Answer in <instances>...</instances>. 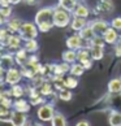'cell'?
Masks as SVG:
<instances>
[{
  "instance_id": "cell-37",
  "label": "cell",
  "mask_w": 121,
  "mask_h": 126,
  "mask_svg": "<svg viewBox=\"0 0 121 126\" xmlns=\"http://www.w3.org/2000/svg\"><path fill=\"white\" fill-rule=\"evenodd\" d=\"M40 103H43L42 97H39V96H33V97H31V104H33V105H35V104H40Z\"/></svg>"
},
{
  "instance_id": "cell-23",
  "label": "cell",
  "mask_w": 121,
  "mask_h": 126,
  "mask_svg": "<svg viewBox=\"0 0 121 126\" xmlns=\"http://www.w3.org/2000/svg\"><path fill=\"white\" fill-rule=\"evenodd\" d=\"M22 24H24V22L21 20H18V18H12V20L8 21V29L12 32H17V31H20Z\"/></svg>"
},
{
  "instance_id": "cell-40",
  "label": "cell",
  "mask_w": 121,
  "mask_h": 126,
  "mask_svg": "<svg viewBox=\"0 0 121 126\" xmlns=\"http://www.w3.org/2000/svg\"><path fill=\"white\" fill-rule=\"evenodd\" d=\"M115 55L119 56V57H121V43L117 44V47H116V49H115Z\"/></svg>"
},
{
  "instance_id": "cell-29",
  "label": "cell",
  "mask_w": 121,
  "mask_h": 126,
  "mask_svg": "<svg viewBox=\"0 0 121 126\" xmlns=\"http://www.w3.org/2000/svg\"><path fill=\"white\" fill-rule=\"evenodd\" d=\"M52 125L53 126H65L67 125V120L63 114L60 113H55L53 118H52Z\"/></svg>"
},
{
  "instance_id": "cell-14",
  "label": "cell",
  "mask_w": 121,
  "mask_h": 126,
  "mask_svg": "<svg viewBox=\"0 0 121 126\" xmlns=\"http://www.w3.org/2000/svg\"><path fill=\"white\" fill-rule=\"evenodd\" d=\"M85 26H86V18H83V17H74L70 22V27L74 31H78V32Z\"/></svg>"
},
{
  "instance_id": "cell-30",
  "label": "cell",
  "mask_w": 121,
  "mask_h": 126,
  "mask_svg": "<svg viewBox=\"0 0 121 126\" xmlns=\"http://www.w3.org/2000/svg\"><path fill=\"white\" fill-rule=\"evenodd\" d=\"M72 91H70V88H63V90H60V94H59V97L61 100L64 101H69V100H72Z\"/></svg>"
},
{
  "instance_id": "cell-8",
  "label": "cell",
  "mask_w": 121,
  "mask_h": 126,
  "mask_svg": "<svg viewBox=\"0 0 121 126\" xmlns=\"http://www.w3.org/2000/svg\"><path fill=\"white\" fill-rule=\"evenodd\" d=\"M26 114H25V112H13L12 113V120H11V122L15 125V126H24L26 125Z\"/></svg>"
},
{
  "instance_id": "cell-41",
  "label": "cell",
  "mask_w": 121,
  "mask_h": 126,
  "mask_svg": "<svg viewBox=\"0 0 121 126\" xmlns=\"http://www.w3.org/2000/svg\"><path fill=\"white\" fill-rule=\"evenodd\" d=\"M11 4V0H0V7H7Z\"/></svg>"
},
{
  "instance_id": "cell-28",
  "label": "cell",
  "mask_w": 121,
  "mask_h": 126,
  "mask_svg": "<svg viewBox=\"0 0 121 126\" xmlns=\"http://www.w3.org/2000/svg\"><path fill=\"white\" fill-rule=\"evenodd\" d=\"M39 90H40V94H42V95H46V96H48V95H51V94H52V91H53V87H52V85H51L50 82L44 81L43 83H42V86L39 87Z\"/></svg>"
},
{
  "instance_id": "cell-9",
  "label": "cell",
  "mask_w": 121,
  "mask_h": 126,
  "mask_svg": "<svg viewBox=\"0 0 121 126\" xmlns=\"http://www.w3.org/2000/svg\"><path fill=\"white\" fill-rule=\"evenodd\" d=\"M104 46H99V44H92L90 46V52H91V59L92 60H100L103 59L104 55Z\"/></svg>"
},
{
  "instance_id": "cell-4",
  "label": "cell",
  "mask_w": 121,
  "mask_h": 126,
  "mask_svg": "<svg viewBox=\"0 0 121 126\" xmlns=\"http://www.w3.org/2000/svg\"><path fill=\"white\" fill-rule=\"evenodd\" d=\"M55 116V109L51 104H43L38 109V117L42 121H52Z\"/></svg>"
},
{
  "instance_id": "cell-47",
  "label": "cell",
  "mask_w": 121,
  "mask_h": 126,
  "mask_svg": "<svg viewBox=\"0 0 121 126\" xmlns=\"http://www.w3.org/2000/svg\"><path fill=\"white\" fill-rule=\"evenodd\" d=\"M120 78H121V77H120Z\"/></svg>"
},
{
  "instance_id": "cell-27",
  "label": "cell",
  "mask_w": 121,
  "mask_h": 126,
  "mask_svg": "<svg viewBox=\"0 0 121 126\" xmlns=\"http://www.w3.org/2000/svg\"><path fill=\"white\" fill-rule=\"evenodd\" d=\"M69 72H70V74L74 77H80L81 74H83V72H85V66H83L82 64H73Z\"/></svg>"
},
{
  "instance_id": "cell-15",
  "label": "cell",
  "mask_w": 121,
  "mask_h": 126,
  "mask_svg": "<svg viewBox=\"0 0 121 126\" xmlns=\"http://www.w3.org/2000/svg\"><path fill=\"white\" fill-rule=\"evenodd\" d=\"M80 35L87 42V43H90V42L96 36V35H95V32H94V30H92V27H91L90 25L83 27V29L80 31Z\"/></svg>"
},
{
  "instance_id": "cell-39",
  "label": "cell",
  "mask_w": 121,
  "mask_h": 126,
  "mask_svg": "<svg viewBox=\"0 0 121 126\" xmlns=\"http://www.w3.org/2000/svg\"><path fill=\"white\" fill-rule=\"evenodd\" d=\"M5 74H7V70H4V69L0 66V82L4 81V77H5Z\"/></svg>"
},
{
  "instance_id": "cell-24",
  "label": "cell",
  "mask_w": 121,
  "mask_h": 126,
  "mask_svg": "<svg viewBox=\"0 0 121 126\" xmlns=\"http://www.w3.org/2000/svg\"><path fill=\"white\" fill-rule=\"evenodd\" d=\"M77 57H78V61L80 63H83L86 60L91 59V52L90 49H86V48H81L77 51Z\"/></svg>"
},
{
  "instance_id": "cell-32",
  "label": "cell",
  "mask_w": 121,
  "mask_h": 126,
  "mask_svg": "<svg viewBox=\"0 0 121 126\" xmlns=\"http://www.w3.org/2000/svg\"><path fill=\"white\" fill-rule=\"evenodd\" d=\"M11 30L9 29H0V42L1 44H8V40L11 38Z\"/></svg>"
},
{
  "instance_id": "cell-46",
  "label": "cell",
  "mask_w": 121,
  "mask_h": 126,
  "mask_svg": "<svg viewBox=\"0 0 121 126\" xmlns=\"http://www.w3.org/2000/svg\"><path fill=\"white\" fill-rule=\"evenodd\" d=\"M0 87H1V85H0Z\"/></svg>"
},
{
  "instance_id": "cell-38",
  "label": "cell",
  "mask_w": 121,
  "mask_h": 126,
  "mask_svg": "<svg viewBox=\"0 0 121 126\" xmlns=\"http://www.w3.org/2000/svg\"><path fill=\"white\" fill-rule=\"evenodd\" d=\"M83 66H85V69H90L91 68V65H92V63H91V59H89V60H86V61H83V63H81Z\"/></svg>"
},
{
  "instance_id": "cell-3",
  "label": "cell",
  "mask_w": 121,
  "mask_h": 126,
  "mask_svg": "<svg viewBox=\"0 0 121 126\" xmlns=\"http://www.w3.org/2000/svg\"><path fill=\"white\" fill-rule=\"evenodd\" d=\"M38 26L36 24H31V22H24L20 29V35L22 40H29V39H35L36 35H38Z\"/></svg>"
},
{
  "instance_id": "cell-34",
  "label": "cell",
  "mask_w": 121,
  "mask_h": 126,
  "mask_svg": "<svg viewBox=\"0 0 121 126\" xmlns=\"http://www.w3.org/2000/svg\"><path fill=\"white\" fill-rule=\"evenodd\" d=\"M24 87H21V86H18V83L17 85H15L12 87V91H11V94L15 96V97H21L22 95H24Z\"/></svg>"
},
{
  "instance_id": "cell-13",
  "label": "cell",
  "mask_w": 121,
  "mask_h": 126,
  "mask_svg": "<svg viewBox=\"0 0 121 126\" xmlns=\"http://www.w3.org/2000/svg\"><path fill=\"white\" fill-rule=\"evenodd\" d=\"M78 5V0H59V7H61L65 11L73 13V11Z\"/></svg>"
},
{
  "instance_id": "cell-42",
  "label": "cell",
  "mask_w": 121,
  "mask_h": 126,
  "mask_svg": "<svg viewBox=\"0 0 121 126\" xmlns=\"http://www.w3.org/2000/svg\"><path fill=\"white\" fill-rule=\"evenodd\" d=\"M5 22H7V17H4L1 13H0V26H3Z\"/></svg>"
},
{
  "instance_id": "cell-17",
  "label": "cell",
  "mask_w": 121,
  "mask_h": 126,
  "mask_svg": "<svg viewBox=\"0 0 121 126\" xmlns=\"http://www.w3.org/2000/svg\"><path fill=\"white\" fill-rule=\"evenodd\" d=\"M63 60H64V61H67V63H69V64H74V63L78 60V57H77V51L69 48L68 51L63 52Z\"/></svg>"
},
{
  "instance_id": "cell-21",
  "label": "cell",
  "mask_w": 121,
  "mask_h": 126,
  "mask_svg": "<svg viewBox=\"0 0 121 126\" xmlns=\"http://www.w3.org/2000/svg\"><path fill=\"white\" fill-rule=\"evenodd\" d=\"M13 108H15L16 110H18V112H25L26 113V112L30 110V105L26 100L20 99V100H16L15 103H13Z\"/></svg>"
},
{
  "instance_id": "cell-33",
  "label": "cell",
  "mask_w": 121,
  "mask_h": 126,
  "mask_svg": "<svg viewBox=\"0 0 121 126\" xmlns=\"http://www.w3.org/2000/svg\"><path fill=\"white\" fill-rule=\"evenodd\" d=\"M40 74H42V76H46V77L55 76L53 65H44V66H42L40 68Z\"/></svg>"
},
{
  "instance_id": "cell-6",
  "label": "cell",
  "mask_w": 121,
  "mask_h": 126,
  "mask_svg": "<svg viewBox=\"0 0 121 126\" xmlns=\"http://www.w3.org/2000/svg\"><path fill=\"white\" fill-rule=\"evenodd\" d=\"M21 76H22V72H20L18 69L11 68L9 70H7V74H5V82L8 83V85L15 86V85H17V83L21 81Z\"/></svg>"
},
{
  "instance_id": "cell-19",
  "label": "cell",
  "mask_w": 121,
  "mask_h": 126,
  "mask_svg": "<svg viewBox=\"0 0 121 126\" xmlns=\"http://www.w3.org/2000/svg\"><path fill=\"white\" fill-rule=\"evenodd\" d=\"M108 91L111 94H120L121 92V78H115L108 83Z\"/></svg>"
},
{
  "instance_id": "cell-26",
  "label": "cell",
  "mask_w": 121,
  "mask_h": 126,
  "mask_svg": "<svg viewBox=\"0 0 121 126\" xmlns=\"http://www.w3.org/2000/svg\"><path fill=\"white\" fill-rule=\"evenodd\" d=\"M24 48L27 51V52H35L36 49H38V42H36L35 39H29V40H25V46Z\"/></svg>"
},
{
  "instance_id": "cell-25",
  "label": "cell",
  "mask_w": 121,
  "mask_h": 126,
  "mask_svg": "<svg viewBox=\"0 0 121 126\" xmlns=\"http://www.w3.org/2000/svg\"><path fill=\"white\" fill-rule=\"evenodd\" d=\"M109 125L112 126H121V113L117 110H113L109 116Z\"/></svg>"
},
{
  "instance_id": "cell-31",
  "label": "cell",
  "mask_w": 121,
  "mask_h": 126,
  "mask_svg": "<svg viewBox=\"0 0 121 126\" xmlns=\"http://www.w3.org/2000/svg\"><path fill=\"white\" fill-rule=\"evenodd\" d=\"M64 85L67 88H74V87H77L78 85V81H77V78L72 76V77H68V78H64Z\"/></svg>"
},
{
  "instance_id": "cell-5",
  "label": "cell",
  "mask_w": 121,
  "mask_h": 126,
  "mask_svg": "<svg viewBox=\"0 0 121 126\" xmlns=\"http://www.w3.org/2000/svg\"><path fill=\"white\" fill-rule=\"evenodd\" d=\"M90 26L92 27L95 35H98V36H103L105 32H107V30L109 29V25L107 24L105 21H103V20H95V21H92L91 24H90Z\"/></svg>"
},
{
  "instance_id": "cell-16",
  "label": "cell",
  "mask_w": 121,
  "mask_h": 126,
  "mask_svg": "<svg viewBox=\"0 0 121 126\" xmlns=\"http://www.w3.org/2000/svg\"><path fill=\"white\" fill-rule=\"evenodd\" d=\"M27 51L25 48H22V49H17V52H16V56H15V59H16V63L18 65H21V66H24L25 64H27V61H29V57H27Z\"/></svg>"
},
{
  "instance_id": "cell-44",
  "label": "cell",
  "mask_w": 121,
  "mask_h": 126,
  "mask_svg": "<svg viewBox=\"0 0 121 126\" xmlns=\"http://www.w3.org/2000/svg\"><path fill=\"white\" fill-rule=\"evenodd\" d=\"M25 1H26L27 4H35L36 1H38V0H25Z\"/></svg>"
},
{
  "instance_id": "cell-1",
  "label": "cell",
  "mask_w": 121,
  "mask_h": 126,
  "mask_svg": "<svg viewBox=\"0 0 121 126\" xmlns=\"http://www.w3.org/2000/svg\"><path fill=\"white\" fill-rule=\"evenodd\" d=\"M53 15L55 8H42L35 15V24L38 26L39 31L47 32L55 26L53 24Z\"/></svg>"
},
{
  "instance_id": "cell-45",
  "label": "cell",
  "mask_w": 121,
  "mask_h": 126,
  "mask_svg": "<svg viewBox=\"0 0 121 126\" xmlns=\"http://www.w3.org/2000/svg\"><path fill=\"white\" fill-rule=\"evenodd\" d=\"M21 1H22V0H11V4H18Z\"/></svg>"
},
{
  "instance_id": "cell-35",
  "label": "cell",
  "mask_w": 121,
  "mask_h": 126,
  "mask_svg": "<svg viewBox=\"0 0 121 126\" xmlns=\"http://www.w3.org/2000/svg\"><path fill=\"white\" fill-rule=\"evenodd\" d=\"M111 27H113L117 31H121V17H116L111 21Z\"/></svg>"
},
{
  "instance_id": "cell-12",
  "label": "cell",
  "mask_w": 121,
  "mask_h": 126,
  "mask_svg": "<svg viewBox=\"0 0 121 126\" xmlns=\"http://www.w3.org/2000/svg\"><path fill=\"white\" fill-rule=\"evenodd\" d=\"M13 64H15V59H13L11 55L0 56V66H1L4 70H9L11 68H13Z\"/></svg>"
},
{
  "instance_id": "cell-43",
  "label": "cell",
  "mask_w": 121,
  "mask_h": 126,
  "mask_svg": "<svg viewBox=\"0 0 121 126\" xmlns=\"http://www.w3.org/2000/svg\"><path fill=\"white\" fill-rule=\"evenodd\" d=\"M89 121H81V122H77V126H89Z\"/></svg>"
},
{
  "instance_id": "cell-7",
  "label": "cell",
  "mask_w": 121,
  "mask_h": 126,
  "mask_svg": "<svg viewBox=\"0 0 121 126\" xmlns=\"http://www.w3.org/2000/svg\"><path fill=\"white\" fill-rule=\"evenodd\" d=\"M83 42H86L85 39L82 38V36L78 34V35H72V36H69L68 40H67V46H68V48H70V49H81L83 48Z\"/></svg>"
},
{
  "instance_id": "cell-22",
  "label": "cell",
  "mask_w": 121,
  "mask_h": 126,
  "mask_svg": "<svg viewBox=\"0 0 121 126\" xmlns=\"http://www.w3.org/2000/svg\"><path fill=\"white\" fill-rule=\"evenodd\" d=\"M21 40H22L21 35H20V36L11 35V38H9V40H8V44H7V46H8L9 48H12V49L17 51V49H20V47H21Z\"/></svg>"
},
{
  "instance_id": "cell-11",
  "label": "cell",
  "mask_w": 121,
  "mask_h": 126,
  "mask_svg": "<svg viewBox=\"0 0 121 126\" xmlns=\"http://www.w3.org/2000/svg\"><path fill=\"white\" fill-rule=\"evenodd\" d=\"M96 9L99 12H103V13L112 12L113 11V3L111 0H99L98 5H96Z\"/></svg>"
},
{
  "instance_id": "cell-36",
  "label": "cell",
  "mask_w": 121,
  "mask_h": 126,
  "mask_svg": "<svg viewBox=\"0 0 121 126\" xmlns=\"http://www.w3.org/2000/svg\"><path fill=\"white\" fill-rule=\"evenodd\" d=\"M0 13L4 16V17H11V15H12V8L9 7V5H7V7H1L0 8Z\"/></svg>"
},
{
  "instance_id": "cell-20",
  "label": "cell",
  "mask_w": 121,
  "mask_h": 126,
  "mask_svg": "<svg viewBox=\"0 0 121 126\" xmlns=\"http://www.w3.org/2000/svg\"><path fill=\"white\" fill-rule=\"evenodd\" d=\"M89 8H87L86 5H83V4H78V5L76 7V9L73 11V16L74 17H83L86 18L87 16H89Z\"/></svg>"
},
{
  "instance_id": "cell-2",
  "label": "cell",
  "mask_w": 121,
  "mask_h": 126,
  "mask_svg": "<svg viewBox=\"0 0 121 126\" xmlns=\"http://www.w3.org/2000/svg\"><path fill=\"white\" fill-rule=\"evenodd\" d=\"M53 24L57 27H65L70 24V12L65 11L61 7L55 8V15H53Z\"/></svg>"
},
{
  "instance_id": "cell-10",
  "label": "cell",
  "mask_w": 121,
  "mask_h": 126,
  "mask_svg": "<svg viewBox=\"0 0 121 126\" xmlns=\"http://www.w3.org/2000/svg\"><path fill=\"white\" fill-rule=\"evenodd\" d=\"M103 38L105 40V43H109V44H113L117 42L119 39V34H117V30L113 29V27H109L108 30H107V32L103 35Z\"/></svg>"
},
{
  "instance_id": "cell-18",
  "label": "cell",
  "mask_w": 121,
  "mask_h": 126,
  "mask_svg": "<svg viewBox=\"0 0 121 126\" xmlns=\"http://www.w3.org/2000/svg\"><path fill=\"white\" fill-rule=\"evenodd\" d=\"M70 70V66H69V63L64 61V64H56L53 65V72L55 76H64L67 72Z\"/></svg>"
}]
</instances>
